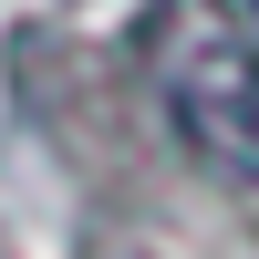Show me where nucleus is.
Wrapping results in <instances>:
<instances>
[{
  "mask_svg": "<svg viewBox=\"0 0 259 259\" xmlns=\"http://www.w3.org/2000/svg\"><path fill=\"white\" fill-rule=\"evenodd\" d=\"M145 83L207 177L259 197V21L239 0H156Z\"/></svg>",
  "mask_w": 259,
  "mask_h": 259,
  "instance_id": "f257e3e1",
  "label": "nucleus"
},
{
  "mask_svg": "<svg viewBox=\"0 0 259 259\" xmlns=\"http://www.w3.org/2000/svg\"><path fill=\"white\" fill-rule=\"evenodd\" d=\"M249 21H259V0H249Z\"/></svg>",
  "mask_w": 259,
  "mask_h": 259,
  "instance_id": "f03ea898",
  "label": "nucleus"
}]
</instances>
